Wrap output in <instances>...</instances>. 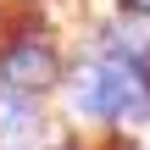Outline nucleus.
<instances>
[{"label": "nucleus", "instance_id": "nucleus-1", "mask_svg": "<svg viewBox=\"0 0 150 150\" xmlns=\"http://www.w3.org/2000/svg\"><path fill=\"white\" fill-rule=\"evenodd\" d=\"M100 100H106V117H122V122H139L150 111V83L134 61H106L100 67Z\"/></svg>", "mask_w": 150, "mask_h": 150}, {"label": "nucleus", "instance_id": "nucleus-2", "mask_svg": "<svg viewBox=\"0 0 150 150\" xmlns=\"http://www.w3.org/2000/svg\"><path fill=\"white\" fill-rule=\"evenodd\" d=\"M0 83H6V89H22V95L50 89V83H56V56H50L45 45H17V50H6Z\"/></svg>", "mask_w": 150, "mask_h": 150}, {"label": "nucleus", "instance_id": "nucleus-3", "mask_svg": "<svg viewBox=\"0 0 150 150\" xmlns=\"http://www.w3.org/2000/svg\"><path fill=\"white\" fill-rule=\"evenodd\" d=\"M72 106L89 111V117H106V100H100V67H83L78 83H72Z\"/></svg>", "mask_w": 150, "mask_h": 150}, {"label": "nucleus", "instance_id": "nucleus-4", "mask_svg": "<svg viewBox=\"0 0 150 150\" xmlns=\"http://www.w3.org/2000/svg\"><path fill=\"white\" fill-rule=\"evenodd\" d=\"M33 122V111L22 106V89H0V134H22Z\"/></svg>", "mask_w": 150, "mask_h": 150}, {"label": "nucleus", "instance_id": "nucleus-5", "mask_svg": "<svg viewBox=\"0 0 150 150\" xmlns=\"http://www.w3.org/2000/svg\"><path fill=\"white\" fill-rule=\"evenodd\" d=\"M122 6H128V11H150V0H122Z\"/></svg>", "mask_w": 150, "mask_h": 150}]
</instances>
